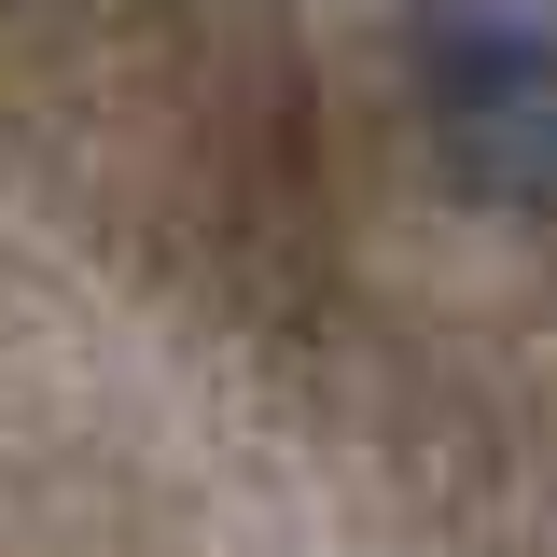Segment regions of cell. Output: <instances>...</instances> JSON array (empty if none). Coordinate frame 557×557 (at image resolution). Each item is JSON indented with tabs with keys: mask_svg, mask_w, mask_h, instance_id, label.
<instances>
[{
	"mask_svg": "<svg viewBox=\"0 0 557 557\" xmlns=\"http://www.w3.org/2000/svg\"><path fill=\"white\" fill-rule=\"evenodd\" d=\"M418 84H432V139H446L460 196L557 209V28H530V14H432Z\"/></svg>",
	"mask_w": 557,
	"mask_h": 557,
	"instance_id": "6da1fadb",
	"label": "cell"
}]
</instances>
